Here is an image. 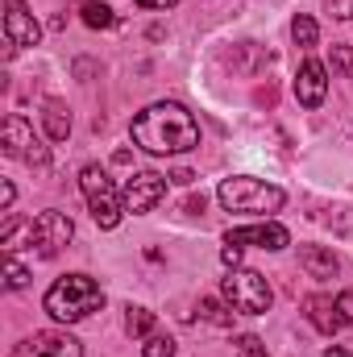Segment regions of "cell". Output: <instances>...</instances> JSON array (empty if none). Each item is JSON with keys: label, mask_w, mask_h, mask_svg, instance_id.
<instances>
[{"label": "cell", "mask_w": 353, "mask_h": 357, "mask_svg": "<svg viewBox=\"0 0 353 357\" xmlns=\"http://www.w3.org/2000/svg\"><path fill=\"white\" fill-rule=\"evenodd\" d=\"M129 133H133V142H137L146 154H158V158H167V154H187V150L200 146V125H195V116H191L179 100H158V104L142 108V112L133 116Z\"/></svg>", "instance_id": "6da1fadb"}, {"label": "cell", "mask_w": 353, "mask_h": 357, "mask_svg": "<svg viewBox=\"0 0 353 357\" xmlns=\"http://www.w3.org/2000/svg\"><path fill=\"white\" fill-rule=\"evenodd\" d=\"M42 307H46V316L59 320V324H80V320H88L91 312L104 307V291H100V282H96L91 274H63V278L46 291Z\"/></svg>", "instance_id": "7a4b0ae2"}, {"label": "cell", "mask_w": 353, "mask_h": 357, "mask_svg": "<svg viewBox=\"0 0 353 357\" xmlns=\"http://www.w3.org/2000/svg\"><path fill=\"white\" fill-rule=\"evenodd\" d=\"M216 199L225 204V212H241V216H270V212H278L287 204L283 187L262 183V178H254V175L225 178L220 191H216Z\"/></svg>", "instance_id": "3957f363"}, {"label": "cell", "mask_w": 353, "mask_h": 357, "mask_svg": "<svg viewBox=\"0 0 353 357\" xmlns=\"http://www.w3.org/2000/svg\"><path fill=\"white\" fill-rule=\"evenodd\" d=\"M220 295H225V303H229L233 312H241V316H262L266 307H270V299H274L266 274H258V270H241V266H233L229 274H225Z\"/></svg>", "instance_id": "277c9868"}, {"label": "cell", "mask_w": 353, "mask_h": 357, "mask_svg": "<svg viewBox=\"0 0 353 357\" xmlns=\"http://www.w3.org/2000/svg\"><path fill=\"white\" fill-rule=\"evenodd\" d=\"M80 187H84V199H88L91 208V220L100 225V229H117L121 225V212H125V199H121V191L112 187V178L104 167H84L80 171Z\"/></svg>", "instance_id": "5b68a950"}, {"label": "cell", "mask_w": 353, "mask_h": 357, "mask_svg": "<svg viewBox=\"0 0 353 357\" xmlns=\"http://www.w3.org/2000/svg\"><path fill=\"white\" fill-rule=\"evenodd\" d=\"M0 150L8 154V158H17V162H25V167H50V150L42 146V137L33 133V125L25 121V116H17V112H8L4 121H0Z\"/></svg>", "instance_id": "8992f818"}, {"label": "cell", "mask_w": 353, "mask_h": 357, "mask_svg": "<svg viewBox=\"0 0 353 357\" xmlns=\"http://www.w3.org/2000/svg\"><path fill=\"white\" fill-rule=\"evenodd\" d=\"M71 237H75V225L67 212H42V216H33L29 250H38V258H54L59 250H67Z\"/></svg>", "instance_id": "52a82bcc"}, {"label": "cell", "mask_w": 353, "mask_h": 357, "mask_svg": "<svg viewBox=\"0 0 353 357\" xmlns=\"http://www.w3.org/2000/svg\"><path fill=\"white\" fill-rule=\"evenodd\" d=\"M163 195H167V175H158V171H137V175L125 183V191H121L125 212H133V216L154 212L163 204Z\"/></svg>", "instance_id": "ba28073f"}, {"label": "cell", "mask_w": 353, "mask_h": 357, "mask_svg": "<svg viewBox=\"0 0 353 357\" xmlns=\"http://www.w3.org/2000/svg\"><path fill=\"white\" fill-rule=\"evenodd\" d=\"M229 245H258V250H287L291 245V233L278 225V220H258V225H246V229H229L225 233Z\"/></svg>", "instance_id": "9c48e42d"}, {"label": "cell", "mask_w": 353, "mask_h": 357, "mask_svg": "<svg viewBox=\"0 0 353 357\" xmlns=\"http://www.w3.org/2000/svg\"><path fill=\"white\" fill-rule=\"evenodd\" d=\"M324 96H329V67L320 59H303L295 71V100L303 108H320Z\"/></svg>", "instance_id": "30bf717a"}, {"label": "cell", "mask_w": 353, "mask_h": 357, "mask_svg": "<svg viewBox=\"0 0 353 357\" xmlns=\"http://www.w3.org/2000/svg\"><path fill=\"white\" fill-rule=\"evenodd\" d=\"M4 38L13 46H38L42 42V25L33 21L29 4L25 0H8V13H4Z\"/></svg>", "instance_id": "8fae6325"}, {"label": "cell", "mask_w": 353, "mask_h": 357, "mask_svg": "<svg viewBox=\"0 0 353 357\" xmlns=\"http://www.w3.org/2000/svg\"><path fill=\"white\" fill-rule=\"evenodd\" d=\"M303 316H308V320H312V328H316V333H324V337H333V333L341 328L337 299H329V295H308V299H303Z\"/></svg>", "instance_id": "7c38bea8"}, {"label": "cell", "mask_w": 353, "mask_h": 357, "mask_svg": "<svg viewBox=\"0 0 353 357\" xmlns=\"http://www.w3.org/2000/svg\"><path fill=\"white\" fill-rule=\"evenodd\" d=\"M33 357H84V345L71 333H38L33 341H25Z\"/></svg>", "instance_id": "4fadbf2b"}, {"label": "cell", "mask_w": 353, "mask_h": 357, "mask_svg": "<svg viewBox=\"0 0 353 357\" xmlns=\"http://www.w3.org/2000/svg\"><path fill=\"white\" fill-rule=\"evenodd\" d=\"M42 125H46V137L50 142H67L71 137V112H67V104L46 100L42 104Z\"/></svg>", "instance_id": "5bb4252c"}, {"label": "cell", "mask_w": 353, "mask_h": 357, "mask_svg": "<svg viewBox=\"0 0 353 357\" xmlns=\"http://www.w3.org/2000/svg\"><path fill=\"white\" fill-rule=\"evenodd\" d=\"M299 266L308 270L312 278H333V274H337V258H333V250H324V245H303V250H299Z\"/></svg>", "instance_id": "9a60e30c"}, {"label": "cell", "mask_w": 353, "mask_h": 357, "mask_svg": "<svg viewBox=\"0 0 353 357\" xmlns=\"http://www.w3.org/2000/svg\"><path fill=\"white\" fill-rule=\"evenodd\" d=\"M291 38H295V46H303V50H312L316 46V38H320V25L308 17V13H299L295 21H291Z\"/></svg>", "instance_id": "2e32d148"}, {"label": "cell", "mask_w": 353, "mask_h": 357, "mask_svg": "<svg viewBox=\"0 0 353 357\" xmlns=\"http://www.w3.org/2000/svg\"><path fill=\"white\" fill-rule=\"evenodd\" d=\"M125 333L129 337H150L154 333V312L150 307H129L125 312Z\"/></svg>", "instance_id": "e0dca14e"}, {"label": "cell", "mask_w": 353, "mask_h": 357, "mask_svg": "<svg viewBox=\"0 0 353 357\" xmlns=\"http://www.w3.org/2000/svg\"><path fill=\"white\" fill-rule=\"evenodd\" d=\"M80 17H84V25H91V29H108L117 17H112V8L104 4V0H88L84 8H80Z\"/></svg>", "instance_id": "ac0fdd59"}, {"label": "cell", "mask_w": 353, "mask_h": 357, "mask_svg": "<svg viewBox=\"0 0 353 357\" xmlns=\"http://www.w3.org/2000/svg\"><path fill=\"white\" fill-rule=\"evenodd\" d=\"M329 67H333V75H337V79H350V75H353V46H333Z\"/></svg>", "instance_id": "d6986e66"}, {"label": "cell", "mask_w": 353, "mask_h": 357, "mask_svg": "<svg viewBox=\"0 0 353 357\" xmlns=\"http://www.w3.org/2000/svg\"><path fill=\"white\" fill-rule=\"evenodd\" d=\"M25 282H29V270L21 266L13 254H4V287H8V291H21Z\"/></svg>", "instance_id": "ffe728a7"}, {"label": "cell", "mask_w": 353, "mask_h": 357, "mask_svg": "<svg viewBox=\"0 0 353 357\" xmlns=\"http://www.w3.org/2000/svg\"><path fill=\"white\" fill-rule=\"evenodd\" d=\"M200 316H204L208 324H220V328H225V324H233V316L225 312V303H220V299H212V295H208V299H200Z\"/></svg>", "instance_id": "44dd1931"}, {"label": "cell", "mask_w": 353, "mask_h": 357, "mask_svg": "<svg viewBox=\"0 0 353 357\" xmlns=\"http://www.w3.org/2000/svg\"><path fill=\"white\" fill-rule=\"evenodd\" d=\"M142 357H175V341L163 337V333H150L146 345H142Z\"/></svg>", "instance_id": "7402d4cb"}, {"label": "cell", "mask_w": 353, "mask_h": 357, "mask_svg": "<svg viewBox=\"0 0 353 357\" xmlns=\"http://www.w3.org/2000/svg\"><path fill=\"white\" fill-rule=\"evenodd\" d=\"M233 354L237 357H270L266 354V345L254 337V333H246V337H237V345H233Z\"/></svg>", "instance_id": "603a6c76"}, {"label": "cell", "mask_w": 353, "mask_h": 357, "mask_svg": "<svg viewBox=\"0 0 353 357\" xmlns=\"http://www.w3.org/2000/svg\"><path fill=\"white\" fill-rule=\"evenodd\" d=\"M337 312H341V324L353 328V291H341V295H337Z\"/></svg>", "instance_id": "cb8c5ba5"}, {"label": "cell", "mask_w": 353, "mask_h": 357, "mask_svg": "<svg viewBox=\"0 0 353 357\" xmlns=\"http://www.w3.org/2000/svg\"><path fill=\"white\" fill-rule=\"evenodd\" d=\"M220 262H225V266H237V262H241V245H229V241H225V250H220Z\"/></svg>", "instance_id": "d4e9b609"}, {"label": "cell", "mask_w": 353, "mask_h": 357, "mask_svg": "<svg viewBox=\"0 0 353 357\" xmlns=\"http://www.w3.org/2000/svg\"><path fill=\"white\" fill-rule=\"evenodd\" d=\"M333 17L337 21H353V0H337L333 4Z\"/></svg>", "instance_id": "484cf974"}, {"label": "cell", "mask_w": 353, "mask_h": 357, "mask_svg": "<svg viewBox=\"0 0 353 357\" xmlns=\"http://www.w3.org/2000/svg\"><path fill=\"white\" fill-rule=\"evenodd\" d=\"M13 199H17V191H13V183L4 178V183H0V208L8 212V208H13Z\"/></svg>", "instance_id": "4316f807"}, {"label": "cell", "mask_w": 353, "mask_h": 357, "mask_svg": "<svg viewBox=\"0 0 353 357\" xmlns=\"http://www.w3.org/2000/svg\"><path fill=\"white\" fill-rule=\"evenodd\" d=\"M179 0H137V8H175Z\"/></svg>", "instance_id": "83f0119b"}, {"label": "cell", "mask_w": 353, "mask_h": 357, "mask_svg": "<svg viewBox=\"0 0 353 357\" xmlns=\"http://www.w3.org/2000/svg\"><path fill=\"white\" fill-rule=\"evenodd\" d=\"M324 357H353L350 349H341V345H333V349H324Z\"/></svg>", "instance_id": "f1b7e54d"}]
</instances>
